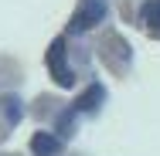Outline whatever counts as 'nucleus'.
<instances>
[{"mask_svg":"<svg viewBox=\"0 0 160 156\" xmlns=\"http://www.w3.org/2000/svg\"><path fill=\"white\" fill-rule=\"evenodd\" d=\"M48 68H51V75H55V82L62 85V88H72L75 85V71L65 64V41L58 37L55 44H51V51H48Z\"/></svg>","mask_w":160,"mask_h":156,"instance_id":"nucleus-1","label":"nucleus"},{"mask_svg":"<svg viewBox=\"0 0 160 156\" xmlns=\"http://www.w3.org/2000/svg\"><path fill=\"white\" fill-rule=\"evenodd\" d=\"M102 17H106V3L92 0V3H85V7L75 10V17L68 21V31H72V34H85L89 27H96Z\"/></svg>","mask_w":160,"mask_h":156,"instance_id":"nucleus-2","label":"nucleus"},{"mask_svg":"<svg viewBox=\"0 0 160 156\" xmlns=\"http://www.w3.org/2000/svg\"><path fill=\"white\" fill-rule=\"evenodd\" d=\"M58 149H62V143L51 132H34V139H31V153L34 156H58Z\"/></svg>","mask_w":160,"mask_h":156,"instance_id":"nucleus-3","label":"nucleus"},{"mask_svg":"<svg viewBox=\"0 0 160 156\" xmlns=\"http://www.w3.org/2000/svg\"><path fill=\"white\" fill-rule=\"evenodd\" d=\"M99 102H102V85H92V88H85V95L75 102V112H92Z\"/></svg>","mask_w":160,"mask_h":156,"instance_id":"nucleus-4","label":"nucleus"},{"mask_svg":"<svg viewBox=\"0 0 160 156\" xmlns=\"http://www.w3.org/2000/svg\"><path fill=\"white\" fill-rule=\"evenodd\" d=\"M140 21H143L147 27L160 31V0H147V3H143V10H140Z\"/></svg>","mask_w":160,"mask_h":156,"instance_id":"nucleus-5","label":"nucleus"},{"mask_svg":"<svg viewBox=\"0 0 160 156\" xmlns=\"http://www.w3.org/2000/svg\"><path fill=\"white\" fill-rule=\"evenodd\" d=\"M72 125H75V116H62V119H58V132L68 136V132H72Z\"/></svg>","mask_w":160,"mask_h":156,"instance_id":"nucleus-6","label":"nucleus"},{"mask_svg":"<svg viewBox=\"0 0 160 156\" xmlns=\"http://www.w3.org/2000/svg\"><path fill=\"white\" fill-rule=\"evenodd\" d=\"M7 119H10V122H17V119H21V105H17V102H10V109H7Z\"/></svg>","mask_w":160,"mask_h":156,"instance_id":"nucleus-7","label":"nucleus"}]
</instances>
